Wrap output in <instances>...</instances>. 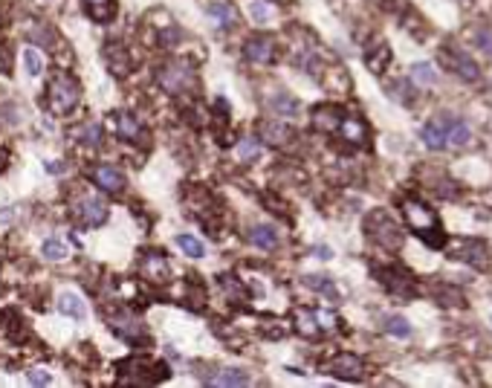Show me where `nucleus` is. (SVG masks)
Here are the masks:
<instances>
[{
    "label": "nucleus",
    "mask_w": 492,
    "mask_h": 388,
    "mask_svg": "<svg viewBox=\"0 0 492 388\" xmlns=\"http://www.w3.org/2000/svg\"><path fill=\"white\" fill-rule=\"evenodd\" d=\"M119 374H122V382L148 385V382H157V380L168 377V368L151 363V359H142V356H131V359H125V363L119 365Z\"/></svg>",
    "instance_id": "obj_1"
},
{
    "label": "nucleus",
    "mask_w": 492,
    "mask_h": 388,
    "mask_svg": "<svg viewBox=\"0 0 492 388\" xmlns=\"http://www.w3.org/2000/svg\"><path fill=\"white\" fill-rule=\"evenodd\" d=\"M50 96V107H52V114H69L76 105H78V85H76V78H69V76H58V78H52V85L47 90Z\"/></svg>",
    "instance_id": "obj_2"
},
{
    "label": "nucleus",
    "mask_w": 492,
    "mask_h": 388,
    "mask_svg": "<svg viewBox=\"0 0 492 388\" xmlns=\"http://www.w3.org/2000/svg\"><path fill=\"white\" fill-rule=\"evenodd\" d=\"M160 85L168 93H189L197 85V78L191 73V67L186 64H165L160 70Z\"/></svg>",
    "instance_id": "obj_3"
},
{
    "label": "nucleus",
    "mask_w": 492,
    "mask_h": 388,
    "mask_svg": "<svg viewBox=\"0 0 492 388\" xmlns=\"http://www.w3.org/2000/svg\"><path fill=\"white\" fill-rule=\"evenodd\" d=\"M73 215L84 226H98L107 220V206H105V200H98L96 194H84V197H78L73 203Z\"/></svg>",
    "instance_id": "obj_4"
},
{
    "label": "nucleus",
    "mask_w": 492,
    "mask_h": 388,
    "mask_svg": "<svg viewBox=\"0 0 492 388\" xmlns=\"http://www.w3.org/2000/svg\"><path fill=\"white\" fill-rule=\"evenodd\" d=\"M368 232H371V238H374L376 244H383L385 249H397V246L403 244V235H400L397 224H394L391 217H385L383 212L374 215V217L368 220Z\"/></svg>",
    "instance_id": "obj_5"
},
{
    "label": "nucleus",
    "mask_w": 492,
    "mask_h": 388,
    "mask_svg": "<svg viewBox=\"0 0 492 388\" xmlns=\"http://www.w3.org/2000/svg\"><path fill=\"white\" fill-rule=\"evenodd\" d=\"M403 215H405V220H409V226L414 232H431L434 229V212H429L423 203L405 200L403 203Z\"/></svg>",
    "instance_id": "obj_6"
},
{
    "label": "nucleus",
    "mask_w": 492,
    "mask_h": 388,
    "mask_svg": "<svg viewBox=\"0 0 492 388\" xmlns=\"http://www.w3.org/2000/svg\"><path fill=\"white\" fill-rule=\"evenodd\" d=\"M446 58H449V67L463 78V81H475L478 76H481V70H478V64H475V58L467 52V50H446Z\"/></svg>",
    "instance_id": "obj_7"
},
{
    "label": "nucleus",
    "mask_w": 492,
    "mask_h": 388,
    "mask_svg": "<svg viewBox=\"0 0 492 388\" xmlns=\"http://www.w3.org/2000/svg\"><path fill=\"white\" fill-rule=\"evenodd\" d=\"M328 371L333 374V377H339V380H359L362 377V363H359V356H354V354H339L328 365Z\"/></svg>",
    "instance_id": "obj_8"
},
{
    "label": "nucleus",
    "mask_w": 492,
    "mask_h": 388,
    "mask_svg": "<svg viewBox=\"0 0 492 388\" xmlns=\"http://www.w3.org/2000/svg\"><path fill=\"white\" fill-rule=\"evenodd\" d=\"M114 330L122 336V339H128V342H145L148 336H145V327L139 325V319H133V316H128V313H119L116 319H114Z\"/></svg>",
    "instance_id": "obj_9"
},
{
    "label": "nucleus",
    "mask_w": 492,
    "mask_h": 388,
    "mask_svg": "<svg viewBox=\"0 0 492 388\" xmlns=\"http://www.w3.org/2000/svg\"><path fill=\"white\" fill-rule=\"evenodd\" d=\"M244 52H246V58L255 64H270L275 58V47L270 38H249L244 44Z\"/></svg>",
    "instance_id": "obj_10"
},
{
    "label": "nucleus",
    "mask_w": 492,
    "mask_h": 388,
    "mask_svg": "<svg viewBox=\"0 0 492 388\" xmlns=\"http://www.w3.org/2000/svg\"><path fill=\"white\" fill-rule=\"evenodd\" d=\"M446 125H449V116H443V119H431L429 125H423V131H420V140H423L431 151L446 148Z\"/></svg>",
    "instance_id": "obj_11"
},
{
    "label": "nucleus",
    "mask_w": 492,
    "mask_h": 388,
    "mask_svg": "<svg viewBox=\"0 0 492 388\" xmlns=\"http://www.w3.org/2000/svg\"><path fill=\"white\" fill-rule=\"evenodd\" d=\"M142 275H145V281H151V284H162L168 279V261H165V255H160V252L145 255L142 258Z\"/></svg>",
    "instance_id": "obj_12"
},
{
    "label": "nucleus",
    "mask_w": 492,
    "mask_h": 388,
    "mask_svg": "<svg viewBox=\"0 0 492 388\" xmlns=\"http://www.w3.org/2000/svg\"><path fill=\"white\" fill-rule=\"evenodd\" d=\"M93 183L98 188H105V191H119L125 186V177L119 169H114V165H98V169H93Z\"/></svg>",
    "instance_id": "obj_13"
},
{
    "label": "nucleus",
    "mask_w": 492,
    "mask_h": 388,
    "mask_svg": "<svg viewBox=\"0 0 492 388\" xmlns=\"http://www.w3.org/2000/svg\"><path fill=\"white\" fill-rule=\"evenodd\" d=\"M116 131H119V136H125L128 142H136V145H142L148 140L145 131H142V125H139V119L131 116V114H119L116 116Z\"/></svg>",
    "instance_id": "obj_14"
},
{
    "label": "nucleus",
    "mask_w": 492,
    "mask_h": 388,
    "mask_svg": "<svg viewBox=\"0 0 492 388\" xmlns=\"http://www.w3.org/2000/svg\"><path fill=\"white\" fill-rule=\"evenodd\" d=\"M258 133H261V142H266V145H287L292 140V131L281 122H261Z\"/></svg>",
    "instance_id": "obj_15"
},
{
    "label": "nucleus",
    "mask_w": 492,
    "mask_h": 388,
    "mask_svg": "<svg viewBox=\"0 0 492 388\" xmlns=\"http://www.w3.org/2000/svg\"><path fill=\"white\" fill-rule=\"evenodd\" d=\"M455 258L458 261H467V264H475V267H486V249H484V244H478V241L458 244Z\"/></svg>",
    "instance_id": "obj_16"
},
{
    "label": "nucleus",
    "mask_w": 492,
    "mask_h": 388,
    "mask_svg": "<svg viewBox=\"0 0 492 388\" xmlns=\"http://www.w3.org/2000/svg\"><path fill=\"white\" fill-rule=\"evenodd\" d=\"M472 140V128L463 119H452L449 116V125H446V145H455V148H463L469 145Z\"/></svg>",
    "instance_id": "obj_17"
},
{
    "label": "nucleus",
    "mask_w": 492,
    "mask_h": 388,
    "mask_svg": "<svg viewBox=\"0 0 492 388\" xmlns=\"http://www.w3.org/2000/svg\"><path fill=\"white\" fill-rule=\"evenodd\" d=\"M313 125L319 131H339L342 125V114L336 107H319L313 114Z\"/></svg>",
    "instance_id": "obj_18"
},
{
    "label": "nucleus",
    "mask_w": 492,
    "mask_h": 388,
    "mask_svg": "<svg viewBox=\"0 0 492 388\" xmlns=\"http://www.w3.org/2000/svg\"><path fill=\"white\" fill-rule=\"evenodd\" d=\"M249 241L255 244V246H261V249H275L278 246V232H275V226H266V224H258L255 229H252V235H249Z\"/></svg>",
    "instance_id": "obj_19"
},
{
    "label": "nucleus",
    "mask_w": 492,
    "mask_h": 388,
    "mask_svg": "<svg viewBox=\"0 0 492 388\" xmlns=\"http://www.w3.org/2000/svg\"><path fill=\"white\" fill-rule=\"evenodd\" d=\"M411 81L420 87H431V85H438V70H434L429 61H417V64H411Z\"/></svg>",
    "instance_id": "obj_20"
},
{
    "label": "nucleus",
    "mask_w": 492,
    "mask_h": 388,
    "mask_svg": "<svg viewBox=\"0 0 492 388\" xmlns=\"http://www.w3.org/2000/svg\"><path fill=\"white\" fill-rule=\"evenodd\" d=\"M58 310L64 313V316H73V319H84V301H81V296H76V293H61L58 296Z\"/></svg>",
    "instance_id": "obj_21"
},
{
    "label": "nucleus",
    "mask_w": 492,
    "mask_h": 388,
    "mask_svg": "<svg viewBox=\"0 0 492 388\" xmlns=\"http://www.w3.org/2000/svg\"><path fill=\"white\" fill-rule=\"evenodd\" d=\"M208 382L212 385H246L249 382V377L244 371H235V368H223V371H217L215 377H208Z\"/></svg>",
    "instance_id": "obj_22"
},
{
    "label": "nucleus",
    "mask_w": 492,
    "mask_h": 388,
    "mask_svg": "<svg viewBox=\"0 0 492 388\" xmlns=\"http://www.w3.org/2000/svg\"><path fill=\"white\" fill-rule=\"evenodd\" d=\"M385 334L391 336H397V339H409L411 336V325H409V319H403V316H385Z\"/></svg>",
    "instance_id": "obj_23"
},
{
    "label": "nucleus",
    "mask_w": 492,
    "mask_h": 388,
    "mask_svg": "<svg viewBox=\"0 0 492 388\" xmlns=\"http://www.w3.org/2000/svg\"><path fill=\"white\" fill-rule=\"evenodd\" d=\"M84 3H87V12L96 18V21H110L114 18V12H116V3L114 0H84Z\"/></svg>",
    "instance_id": "obj_24"
},
{
    "label": "nucleus",
    "mask_w": 492,
    "mask_h": 388,
    "mask_svg": "<svg viewBox=\"0 0 492 388\" xmlns=\"http://www.w3.org/2000/svg\"><path fill=\"white\" fill-rule=\"evenodd\" d=\"M270 107L275 110V114H281V116H295V114H299V102H295L292 96H287V93H275L272 99H270Z\"/></svg>",
    "instance_id": "obj_25"
},
{
    "label": "nucleus",
    "mask_w": 492,
    "mask_h": 388,
    "mask_svg": "<svg viewBox=\"0 0 492 388\" xmlns=\"http://www.w3.org/2000/svg\"><path fill=\"white\" fill-rule=\"evenodd\" d=\"M206 12H208V15H212L220 26H232V23L237 21V12H235V6H232V3H212Z\"/></svg>",
    "instance_id": "obj_26"
},
{
    "label": "nucleus",
    "mask_w": 492,
    "mask_h": 388,
    "mask_svg": "<svg viewBox=\"0 0 492 388\" xmlns=\"http://www.w3.org/2000/svg\"><path fill=\"white\" fill-rule=\"evenodd\" d=\"M304 284L310 287V290H319L321 296H328V299H339V290H336L333 284H330V279H325V275H304Z\"/></svg>",
    "instance_id": "obj_27"
},
{
    "label": "nucleus",
    "mask_w": 492,
    "mask_h": 388,
    "mask_svg": "<svg viewBox=\"0 0 492 388\" xmlns=\"http://www.w3.org/2000/svg\"><path fill=\"white\" fill-rule=\"evenodd\" d=\"M177 244H180V249L186 252L189 258H203L206 255V246L194 238V235H177Z\"/></svg>",
    "instance_id": "obj_28"
},
{
    "label": "nucleus",
    "mask_w": 492,
    "mask_h": 388,
    "mask_svg": "<svg viewBox=\"0 0 492 388\" xmlns=\"http://www.w3.org/2000/svg\"><path fill=\"white\" fill-rule=\"evenodd\" d=\"M339 131L345 133V140H350V142H365V125L359 119H342Z\"/></svg>",
    "instance_id": "obj_29"
},
{
    "label": "nucleus",
    "mask_w": 492,
    "mask_h": 388,
    "mask_svg": "<svg viewBox=\"0 0 492 388\" xmlns=\"http://www.w3.org/2000/svg\"><path fill=\"white\" fill-rule=\"evenodd\" d=\"M295 325H299V330H301L304 336H316V334H319V319H316V313L299 310V313H295Z\"/></svg>",
    "instance_id": "obj_30"
},
{
    "label": "nucleus",
    "mask_w": 492,
    "mask_h": 388,
    "mask_svg": "<svg viewBox=\"0 0 492 388\" xmlns=\"http://www.w3.org/2000/svg\"><path fill=\"white\" fill-rule=\"evenodd\" d=\"M237 157H241L244 162L258 160L261 157V145L255 140H241V142H237Z\"/></svg>",
    "instance_id": "obj_31"
},
{
    "label": "nucleus",
    "mask_w": 492,
    "mask_h": 388,
    "mask_svg": "<svg viewBox=\"0 0 492 388\" xmlns=\"http://www.w3.org/2000/svg\"><path fill=\"white\" fill-rule=\"evenodd\" d=\"M23 64L30 70V76H41V70H44V61H41V55L35 50H23Z\"/></svg>",
    "instance_id": "obj_32"
},
{
    "label": "nucleus",
    "mask_w": 492,
    "mask_h": 388,
    "mask_svg": "<svg viewBox=\"0 0 492 388\" xmlns=\"http://www.w3.org/2000/svg\"><path fill=\"white\" fill-rule=\"evenodd\" d=\"M249 15H252V21L266 23V21L272 18V12H270V6H266V3H261V0H252V3H249Z\"/></svg>",
    "instance_id": "obj_33"
},
{
    "label": "nucleus",
    "mask_w": 492,
    "mask_h": 388,
    "mask_svg": "<svg viewBox=\"0 0 492 388\" xmlns=\"http://www.w3.org/2000/svg\"><path fill=\"white\" fill-rule=\"evenodd\" d=\"M44 255L50 258V261H64L67 258V249H64V244H58V241H44Z\"/></svg>",
    "instance_id": "obj_34"
},
{
    "label": "nucleus",
    "mask_w": 492,
    "mask_h": 388,
    "mask_svg": "<svg viewBox=\"0 0 492 388\" xmlns=\"http://www.w3.org/2000/svg\"><path fill=\"white\" fill-rule=\"evenodd\" d=\"M388 58H391L388 47H379V52H376V55H368V58H365V61H368V67H371L374 73H379V70H383V67L388 64Z\"/></svg>",
    "instance_id": "obj_35"
},
{
    "label": "nucleus",
    "mask_w": 492,
    "mask_h": 388,
    "mask_svg": "<svg viewBox=\"0 0 492 388\" xmlns=\"http://www.w3.org/2000/svg\"><path fill=\"white\" fill-rule=\"evenodd\" d=\"M475 44H478V50H484L486 55H492V32L486 30V26H481V30H475Z\"/></svg>",
    "instance_id": "obj_36"
},
{
    "label": "nucleus",
    "mask_w": 492,
    "mask_h": 388,
    "mask_svg": "<svg viewBox=\"0 0 492 388\" xmlns=\"http://www.w3.org/2000/svg\"><path fill=\"white\" fill-rule=\"evenodd\" d=\"M26 380H30L32 385H50V371L32 368V371H26Z\"/></svg>",
    "instance_id": "obj_37"
},
{
    "label": "nucleus",
    "mask_w": 492,
    "mask_h": 388,
    "mask_svg": "<svg viewBox=\"0 0 492 388\" xmlns=\"http://www.w3.org/2000/svg\"><path fill=\"white\" fill-rule=\"evenodd\" d=\"M98 133H102V131H98V125H84V128H81V140L84 142H87V145H96L98 142Z\"/></svg>",
    "instance_id": "obj_38"
},
{
    "label": "nucleus",
    "mask_w": 492,
    "mask_h": 388,
    "mask_svg": "<svg viewBox=\"0 0 492 388\" xmlns=\"http://www.w3.org/2000/svg\"><path fill=\"white\" fill-rule=\"evenodd\" d=\"M316 319H319V325L325 327V330H333V327H336V316L328 313V310H316Z\"/></svg>",
    "instance_id": "obj_39"
},
{
    "label": "nucleus",
    "mask_w": 492,
    "mask_h": 388,
    "mask_svg": "<svg viewBox=\"0 0 492 388\" xmlns=\"http://www.w3.org/2000/svg\"><path fill=\"white\" fill-rule=\"evenodd\" d=\"M30 38L41 41V44H50V41H52V35H50V32L41 30V23H32V26H30Z\"/></svg>",
    "instance_id": "obj_40"
},
{
    "label": "nucleus",
    "mask_w": 492,
    "mask_h": 388,
    "mask_svg": "<svg viewBox=\"0 0 492 388\" xmlns=\"http://www.w3.org/2000/svg\"><path fill=\"white\" fill-rule=\"evenodd\" d=\"M9 70H12V52L3 44V47H0V73H9Z\"/></svg>",
    "instance_id": "obj_41"
},
{
    "label": "nucleus",
    "mask_w": 492,
    "mask_h": 388,
    "mask_svg": "<svg viewBox=\"0 0 492 388\" xmlns=\"http://www.w3.org/2000/svg\"><path fill=\"white\" fill-rule=\"evenodd\" d=\"M18 206H9V209H0V224H9V220H15L18 217Z\"/></svg>",
    "instance_id": "obj_42"
},
{
    "label": "nucleus",
    "mask_w": 492,
    "mask_h": 388,
    "mask_svg": "<svg viewBox=\"0 0 492 388\" xmlns=\"http://www.w3.org/2000/svg\"><path fill=\"white\" fill-rule=\"evenodd\" d=\"M47 171L50 174H61L64 171V162H47Z\"/></svg>",
    "instance_id": "obj_43"
},
{
    "label": "nucleus",
    "mask_w": 492,
    "mask_h": 388,
    "mask_svg": "<svg viewBox=\"0 0 492 388\" xmlns=\"http://www.w3.org/2000/svg\"><path fill=\"white\" fill-rule=\"evenodd\" d=\"M316 255H321V258H330V249H328V246H319V249H316Z\"/></svg>",
    "instance_id": "obj_44"
},
{
    "label": "nucleus",
    "mask_w": 492,
    "mask_h": 388,
    "mask_svg": "<svg viewBox=\"0 0 492 388\" xmlns=\"http://www.w3.org/2000/svg\"><path fill=\"white\" fill-rule=\"evenodd\" d=\"M0 162H3V154H0Z\"/></svg>",
    "instance_id": "obj_45"
},
{
    "label": "nucleus",
    "mask_w": 492,
    "mask_h": 388,
    "mask_svg": "<svg viewBox=\"0 0 492 388\" xmlns=\"http://www.w3.org/2000/svg\"><path fill=\"white\" fill-rule=\"evenodd\" d=\"M489 322H492V319H489Z\"/></svg>",
    "instance_id": "obj_46"
}]
</instances>
